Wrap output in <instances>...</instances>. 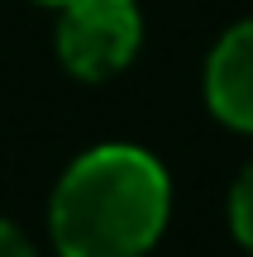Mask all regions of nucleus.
<instances>
[{
  "instance_id": "1",
  "label": "nucleus",
  "mask_w": 253,
  "mask_h": 257,
  "mask_svg": "<svg viewBox=\"0 0 253 257\" xmlns=\"http://www.w3.org/2000/svg\"><path fill=\"white\" fill-rule=\"evenodd\" d=\"M167 172L143 148L101 143L53 191V243L62 257H143L167 224Z\"/></svg>"
},
{
  "instance_id": "2",
  "label": "nucleus",
  "mask_w": 253,
  "mask_h": 257,
  "mask_svg": "<svg viewBox=\"0 0 253 257\" xmlns=\"http://www.w3.org/2000/svg\"><path fill=\"white\" fill-rule=\"evenodd\" d=\"M139 10L134 0H67L62 24H57V53H62L67 72L101 81V76L129 67L139 53Z\"/></svg>"
},
{
  "instance_id": "3",
  "label": "nucleus",
  "mask_w": 253,
  "mask_h": 257,
  "mask_svg": "<svg viewBox=\"0 0 253 257\" xmlns=\"http://www.w3.org/2000/svg\"><path fill=\"white\" fill-rule=\"evenodd\" d=\"M206 100L229 128L253 134V19L234 24L215 43L206 67Z\"/></svg>"
},
{
  "instance_id": "4",
  "label": "nucleus",
  "mask_w": 253,
  "mask_h": 257,
  "mask_svg": "<svg viewBox=\"0 0 253 257\" xmlns=\"http://www.w3.org/2000/svg\"><path fill=\"white\" fill-rule=\"evenodd\" d=\"M229 224H234L239 243L253 252V162L239 172V181H234V195H229Z\"/></svg>"
},
{
  "instance_id": "5",
  "label": "nucleus",
  "mask_w": 253,
  "mask_h": 257,
  "mask_svg": "<svg viewBox=\"0 0 253 257\" xmlns=\"http://www.w3.org/2000/svg\"><path fill=\"white\" fill-rule=\"evenodd\" d=\"M0 257H34L29 238L15 229V224H5V219H0Z\"/></svg>"
},
{
  "instance_id": "6",
  "label": "nucleus",
  "mask_w": 253,
  "mask_h": 257,
  "mask_svg": "<svg viewBox=\"0 0 253 257\" xmlns=\"http://www.w3.org/2000/svg\"><path fill=\"white\" fill-rule=\"evenodd\" d=\"M43 5H67V0H43Z\"/></svg>"
}]
</instances>
